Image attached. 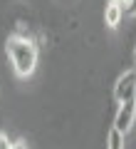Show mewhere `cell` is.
<instances>
[{"instance_id": "obj_10", "label": "cell", "mask_w": 136, "mask_h": 149, "mask_svg": "<svg viewBox=\"0 0 136 149\" xmlns=\"http://www.w3.org/2000/svg\"><path fill=\"white\" fill-rule=\"evenodd\" d=\"M134 57H136V50H134Z\"/></svg>"}, {"instance_id": "obj_3", "label": "cell", "mask_w": 136, "mask_h": 149, "mask_svg": "<svg viewBox=\"0 0 136 149\" xmlns=\"http://www.w3.org/2000/svg\"><path fill=\"white\" fill-rule=\"evenodd\" d=\"M134 119H136V100H129V102H124V104L119 107V112H116L114 129H119L121 134H126L131 129V124H134Z\"/></svg>"}, {"instance_id": "obj_6", "label": "cell", "mask_w": 136, "mask_h": 149, "mask_svg": "<svg viewBox=\"0 0 136 149\" xmlns=\"http://www.w3.org/2000/svg\"><path fill=\"white\" fill-rule=\"evenodd\" d=\"M0 149H15V144L8 139V134H0Z\"/></svg>"}, {"instance_id": "obj_4", "label": "cell", "mask_w": 136, "mask_h": 149, "mask_svg": "<svg viewBox=\"0 0 136 149\" xmlns=\"http://www.w3.org/2000/svg\"><path fill=\"white\" fill-rule=\"evenodd\" d=\"M121 17H124V8H121V5H114V3H109V5H106V10H104L106 25H109V27H116V25L121 22Z\"/></svg>"}, {"instance_id": "obj_7", "label": "cell", "mask_w": 136, "mask_h": 149, "mask_svg": "<svg viewBox=\"0 0 136 149\" xmlns=\"http://www.w3.org/2000/svg\"><path fill=\"white\" fill-rule=\"evenodd\" d=\"M126 15H136V0H131L129 5H126Z\"/></svg>"}, {"instance_id": "obj_9", "label": "cell", "mask_w": 136, "mask_h": 149, "mask_svg": "<svg viewBox=\"0 0 136 149\" xmlns=\"http://www.w3.org/2000/svg\"><path fill=\"white\" fill-rule=\"evenodd\" d=\"M15 149H27V147H25L22 142H17V144H15Z\"/></svg>"}, {"instance_id": "obj_2", "label": "cell", "mask_w": 136, "mask_h": 149, "mask_svg": "<svg viewBox=\"0 0 136 149\" xmlns=\"http://www.w3.org/2000/svg\"><path fill=\"white\" fill-rule=\"evenodd\" d=\"M114 100L119 102V104H124V102H129V100H136V70H129V72H124L119 80H116Z\"/></svg>"}, {"instance_id": "obj_5", "label": "cell", "mask_w": 136, "mask_h": 149, "mask_svg": "<svg viewBox=\"0 0 136 149\" xmlns=\"http://www.w3.org/2000/svg\"><path fill=\"white\" fill-rule=\"evenodd\" d=\"M106 149H126V139H124V134L119 129L111 127L106 132Z\"/></svg>"}, {"instance_id": "obj_1", "label": "cell", "mask_w": 136, "mask_h": 149, "mask_svg": "<svg viewBox=\"0 0 136 149\" xmlns=\"http://www.w3.org/2000/svg\"><path fill=\"white\" fill-rule=\"evenodd\" d=\"M8 55H10V62L15 67V72L20 77H27L32 74L37 65V47L30 42V40H22V37H10L8 40Z\"/></svg>"}, {"instance_id": "obj_8", "label": "cell", "mask_w": 136, "mask_h": 149, "mask_svg": "<svg viewBox=\"0 0 136 149\" xmlns=\"http://www.w3.org/2000/svg\"><path fill=\"white\" fill-rule=\"evenodd\" d=\"M109 3H114V5H121V8H124V5H129L131 0H109Z\"/></svg>"}]
</instances>
